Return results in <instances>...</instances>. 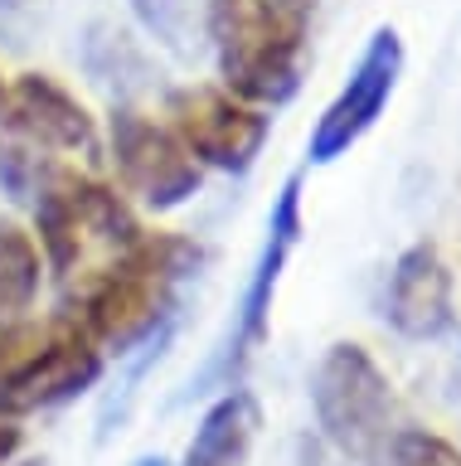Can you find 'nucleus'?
I'll return each mask as SVG.
<instances>
[{
  "mask_svg": "<svg viewBox=\"0 0 461 466\" xmlns=\"http://www.w3.org/2000/svg\"><path fill=\"white\" fill-rule=\"evenodd\" d=\"M199 268H205V248L190 233L155 228L141 233L126 253H117L103 272H93L59 306L88 326V335L107 350V360H126L136 350H155L170 335V320Z\"/></svg>",
  "mask_w": 461,
  "mask_h": 466,
  "instance_id": "f257e3e1",
  "label": "nucleus"
},
{
  "mask_svg": "<svg viewBox=\"0 0 461 466\" xmlns=\"http://www.w3.org/2000/svg\"><path fill=\"white\" fill-rule=\"evenodd\" d=\"M103 131L74 87L54 73H15L0 102V195L30 209L64 166L97 170Z\"/></svg>",
  "mask_w": 461,
  "mask_h": 466,
  "instance_id": "f03ea898",
  "label": "nucleus"
},
{
  "mask_svg": "<svg viewBox=\"0 0 461 466\" xmlns=\"http://www.w3.org/2000/svg\"><path fill=\"white\" fill-rule=\"evenodd\" d=\"M30 233L39 243L49 282L59 287V301L103 272L117 253H126L141 233L136 204L112 180L88 166H64L30 204Z\"/></svg>",
  "mask_w": 461,
  "mask_h": 466,
  "instance_id": "7ed1b4c3",
  "label": "nucleus"
},
{
  "mask_svg": "<svg viewBox=\"0 0 461 466\" xmlns=\"http://www.w3.org/2000/svg\"><path fill=\"white\" fill-rule=\"evenodd\" d=\"M205 44L219 87L253 107H282L301 93L306 73V10L292 0H209Z\"/></svg>",
  "mask_w": 461,
  "mask_h": 466,
  "instance_id": "20e7f679",
  "label": "nucleus"
},
{
  "mask_svg": "<svg viewBox=\"0 0 461 466\" xmlns=\"http://www.w3.org/2000/svg\"><path fill=\"white\" fill-rule=\"evenodd\" d=\"M311 413L321 432L359 466H394L403 413L394 379L359 340H336L311 370Z\"/></svg>",
  "mask_w": 461,
  "mask_h": 466,
  "instance_id": "39448f33",
  "label": "nucleus"
},
{
  "mask_svg": "<svg viewBox=\"0 0 461 466\" xmlns=\"http://www.w3.org/2000/svg\"><path fill=\"white\" fill-rule=\"evenodd\" d=\"M107 374V350L88 335V326L74 311H49L30 335L25 355L10 364V374L0 379V418H35L49 408H64L93 393Z\"/></svg>",
  "mask_w": 461,
  "mask_h": 466,
  "instance_id": "423d86ee",
  "label": "nucleus"
},
{
  "mask_svg": "<svg viewBox=\"0 0 461 466\" xmlns=\"http://www.w3.org/2000/svg\"><path fill=\"white\" fill-rule=\"evenodd\" d=\"M301 243V180L292 175L277 199H272V214H267V233H263V248H257V262L248 272V287L234 306V326H228V340L219 345L199 379H190V393H205L209 384L219 389H234L243 384V370L253 364V355L263 350L267 340V326H272V301H277V287H282V272L292 262Z\"/></svg>",
  "mask_w": 461,
  "mask_h": 466,
  "instance_id": "0eeeda50",
  "label": "nucleus"
},
{
  "mask_svg": "<svg viewBox=\"0 0 461 466\" xmlns=\"http://www.w3.org/2000/svg\"><path fill=\"white\" fill-rule=\"evenodd\" d=\"M103 151L112 160V170H117V189L151 214L180 209L205 185L199 160L185 151V141L170 131L165 116H151V112L132 107V102L112 107Z\"/></svg>",
  "mask_w": 461,
  "mask_h": 466,
  "instance_id": "6e6552de",
  "label": "nucleus"
},
{
  "mask_svg": "<svg viewBox=\"0 0 461 466\" xmlns=\"http://www.w3.org/2000/svg\"><path fill=\"white\" fill-rule=\"evenodd\" d=\"M165 122L199 160V170L248 175L272 131V112L234 97L219 83H185L165 97Z\"/></svg>",
  "mask_w": 461,
  "mask_h": 466,
  "instance_id": "1a4fd4ad",
  "label": "nucleus"
},
{
  "mask_svg": "<svg viewBox=\"0 0 461 466\" xmlns=\"http://www.w3.org/2000/svg\"><path fill=\"white\" fill-rule=\"evenodd\" d=\"M398 78H403V39H398L394 25H379L365 39L355 68L345 73L340 93L326 102L321 116H316L311 141H306L311 166H330V160L350 156L355 146L379 127V116L388 112V102L398 93Z\"/></svg>",
  "mask_w": 461,
  "mask_h": 466,
  "instance_id": "9d476101",
  "label": "nucleus"
},
{
  "mask_svg": "<svg viewBox=\"0 0 461 466\" xmlns=\"http://www.w3.org/2000/svg\"><path fill=\"white\" fill-rule=\"evenodd\" d=\"M379 316L403 340H442L456 326V277L437 243L417 238L394 258L379 291Z\"/></svg>",
  "mask_w": 461,
  "mask_h": 466,
  "instance_id": "9b49d317",
  "label": "nucleus"
},
{
  "mask_svg": "<svg viewBox=\"0 0 461 466\" xmlns=\"http://www.w3.org/2000/svg\"><path fill=\"white\" fill-rule=\"evenodd\" d=\"M257 428H263V408L243 384L219 389L214 403L199 413L190 442H185V457L175 466H248Z\"/></svg>",
  "mask_w": 461,
  "mask_h": 466,
  "instance_id": "f8f14e48",
  "label": "nucleus"
},
{
  "mask_svg": "<svg viewBox=\"0 0 461 466\" xmlns=\"http://www.w3.org/2000/svg\"><path fill=\"white\" fill-rule=\"evenodd\" d=\"M49 272L45 258H39L35 233L15 224V218H0V330L25 326L39 311V291H45Z\"/></svg>",
  "mask_w": 461,
  "mask_h": 466,
  "instance_id": "ddd939ff",
  "label": "nucleus"
},
{
  "mask_svg": "<svg viewBox=\"0 0 461 466\" xmlns=\"http://www.w3.org/2000/svg\"><path fill=\"white\" fill-rule=\"evenodd\" d=\"M136 25L170 54H195L205 44V10L209 0H126Z\"/></svg>",
  "mask_w": 461,
  "mask_h": 466,
  "instance_id": "4468645a",
  "label": "nucleus"
},
{
  "mask_svg": "<svg viewBox=\"0 0 461 466\" xmlns=\"http://www.w3.org/2000/svg\"><path fill=\"white\" fill-rule=\"evenodd\" d=\"M394 466H461V447L427 428H403L394 447Z\"/></svg>",
  "mask_w": 461,
  "mask_h": 466,
  "instance_id": "2eb2a0df",
  "label": "nucleus"
},
{
  "mask_svg": "<svg viewBox=\"0 0 461 466\" xmlns=\"http://www.w3.org/2000/svg\"><path fill=\"white\" fill-rule=\"evenodd\" d=\"M25 447V422L15 418H0V466H10Z\"/></svg>",
  "mask_w": 461,
  "mask_h": 466,
  "instance_id": "dca6fc26",
  "label": "nucleus"
},
{
  "mask_svg": "<svg viewBox=\"0 0 461 466\" xmlns=\"http://www.w3.org/2000/svg\"><path fill=\"white\" fill-rule=\"evenodd\" d=\"M132 466H170V461H165V457H136Z\"/></svg>",
  "mask_w": 461,
  "mask_h": 466,
  "instance_id": "f3484780",
  "label": "nucleus"
},
{
  "mask_svg": "<svg viewBox=\"0 0 461 466\" xmlns=\"http://www.w3.org/2000/svg\"><path fill=\"white\" fill-rule=\"evenodd\" d=\"M292 5H296V10H306V15H311V5H316V0H292Z\"/></svg>",
  "mask_w": 461,
  "mask_h": 466,
  "instance_id": "a211bd4d",
  "label": "nucleus"
},
{
  "mask_svg": "<svg viewBox=\"0 0 461 466\" xmlns=\"http://www.w3.org/2000/svg\"><path fill=\"white\" fill-rule=\"evenodd\" d=\"M5 83H10V78H5V73H0V102H5Z\"/></svg>",
  "mask_w": 461,
  "mask_h": 466,
  "instance_id": "6ab92c4d",
  "label": "nucleus"
}]
</instances>
